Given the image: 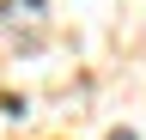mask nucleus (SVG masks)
<instances>
[{
    "mask_svg": "<svg viewBox=\"0 0 146 140\" xmlns=\"http://www.w3.org/2000/svg\"><path fill=\"white\" fill-rule=\"evenodd\" d=\"M110 140H140V134L134 128H110Z\"/></svg>",
    "mask_w": 146,
    "mask_h": 140,
    "instance_id": "nucleus-1",
    "label": "nucleus"
}]
</instances>
